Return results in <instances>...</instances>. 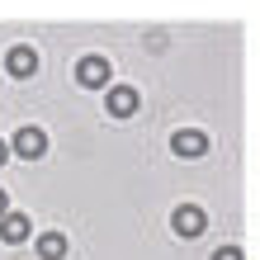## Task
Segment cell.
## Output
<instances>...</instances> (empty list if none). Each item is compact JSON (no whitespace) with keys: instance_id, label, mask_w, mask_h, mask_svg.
<instances>
[{"instance_id":"cell-1","label":"cell","mask_w":260,"mask_h":260,"mask_svg":"<svg viewBox=\"0 0 260 260\" xmlns=\"http://www.w3.org/2000/svg\"><path fill=\"white\" fill-rule=\"evenodd\" d=\"M76 85H85V90H109V57H100V52H85L81 62H76Z\"/></svg>"},{"instance_id":"cell-2","label":"cell","mask_w":260,"mask_h":260,"mask_svg":"<svg viewBox=\"0 0 260 260\" xmlns=\"http://www.w3.org/2000/svg\"><path fill=\"white\" fill-rule=\"evenodd\" d=\"M10 151H14V156H19V161H38L43 151H48V133H43L38 123H24L19 133H14Z\"/></svg>"},{"instance_id":"cell-3","label":"cell","mask_w":260,"mask_h":260,"mask_svg":"<svg viewBox=\"0 0 260 260\" xmlns=\"http://www.w3.org/2000/svg\"><path fill=\"white\" fill-rule=\"evenodd\" d=\"M171 227H175V237L194 241V237H204V227H208V213L199 208V204H180V208L171 213Z\"/></svg>"},{"instance_id":"cell-4","label":"cell","mask_w":260,"mask_h":260,"mask_svg":"<svg viewBox=\"0 0 260 260\" xmlns=\"http://www.w3.org/2000/svg\"><path fill=\"white\" fill-rule=\"evenodd\" d=\"M104 109L109 118H133L142 109V95H137V85H109V95H104Z\"/></svg>"},{"instance_id":"cell-5","label":"cell","mask_w":260,"mask_h":260,"mask_svg":"<svg viewBox=\"0 0 260 260\" xmlns=\"http://www.w3.org/2000/svg\"><path fill=\"white\" fill-rule=\"evenodd\" d=\"M5 71L14 76V81H28V76L38 71V48H28V43H14V48L5 52Z\"/></svg>"},{"instance_id":"cell-6","label":"cell","mask_w":260,"mask_h":260,"mask_svg":"<svg viewBox=\"0 0 260 260\" xmlns=\"http://www.w3.org/2000/svg\"><path fill=\"white\" fill-rule=\"evenodd\" d=\"M171 151L180 161H199L208 151V133H199V128H180L175 137H171Z\"/></svg>"},{"instance_id":"cell-7","label":"cell","mask_w":260,"mask_h":260,"mask_svg":"<svg viewBox=\"0 0 260 260\" xmlns=\"http://www.w3.org/2000/svg\"><path fill=\"white\" fill-rule=\"evenodd\" d=\"M34 237V222L24 218V213H5V218H0V241H5V246H24V241Z\"/></svg>"},{"instance_id":"cell-8","label":"cell","mask_w":260,"mask_h":260,"mask_svg":"<svg viewBox=\"0 0 260 260\" xmlns=\"http://www.w3.org/2000/svg\"><path fill=\"white\" fill-rule=\"evenodd\" d=\"M34 251H38V260H67L71 241H67L62 232H43V237L34 241Z\"/></svg>"},{"instance_id":"cell-9","label":"cell","mask_w":260,"mask_h":260,"mask_svg":"<svg viewBox=\"0 0 260 260\" xmlns=\"http://www.w3.org/2000/svg\"><path fill=\"white\" fill-rule=\"evenodd\" d=\"M142 43H147V52H166V43H171V34H166V28H151V34H147Z\"/></svg>"},{"instance_id":"cell-10","label":"cell","mask_w":260,"mask_h":260,"mask_svg":"<svg viewBox=\"0 0 260 260\" xmlns=\"http://www.w3.org/2000/svg\"><path fill=\"white\" fill-rule=\"evenodd\" d=\"M213 260H246V255H241V246H232V241H227V246L213 251Z\"/></svg>"},{"instance_id":"cell-11","label":"cell","mask_w":260,"mask_h":260,"mask_svg":"<svg viewBox=\"0 0 260 260\" xmlns=\"http://www.w3.org/2000/svg\"><path fill=\"white\" fill-rule=\"evenodd\" d=\"M5 213H10V194L0 189V218H5Z\"/></svg>"},{"instance_id":"cell-12","label":"cell","mask_w":260,"mask_h":260,"mask_svg":"<svg viewBox=\"0 0 260 260\" xmlns=\"http://www.w3.org/2000/svg\"><path fill=\"white\" fill-rule=\"evenodd\" d=\"M10 161V142H0V166H5Z\"/></svg>"}]
</instances>
